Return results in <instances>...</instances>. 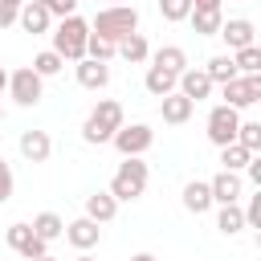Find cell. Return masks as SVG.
I'll use <instances>...</instances> for the list:
<instances>
[{"instance_id":"6da1fadb","label":"cell","mask_w":261,"mask_h":261,"mask_svg":"<svg viewBox=\"0 0 261 261\" xmlns=\"http://www.w3.org/2000/svg\"><path fill=\"white\" fill-rule=\"evenodd\" d=\"M90 33H94V37H102V41H110V45H118V41H122V37H130V33H139V12H135V4L102 8V12L90 20Z\"/></svg>"},{"instance_id":"7a4b0ae2","label":"cell","mask_w":261,"mask_h":261,"mask_svg":"<svg viewBox=\"0 0 261 261\" xmlns=\"http://www.w3.org/2000/svg\"><path fill=\"white\" fill-rule=\"evenodd\" d=\"M86 37H90V20H82L77 12L73 16H65L61 24H57V33H53V53L61 57V61H82L86 57Z\"/></svg>"},{"instance_id":"3957f363","label":"cell","mask_w":261,"mask_h":261,"mask_svg":"<svg viewBox=\"0 0 261 261\" xmlns=\"http://www.w3.org/2000/svg\"><path fill=\"white\" fill-rule=\"evenodd\" d=\"M147 179H151L147 163H143L139 155H130V159L118 163V171H114V179H110V196H114V200H139V196L147 192Z\"/></svg>"},{"instance_id":"277c9868","label":"cell","mask_w":261,"mask_h":261,"mask_svg":"<svg viewBox=\"0 0 261 261\" xmlns=\"http://www.w3.org/2000/svg\"><path fill=\"white\" fill-rule=\"evenodd\" d=\"M220 94H224V106H232V110H245V106H253V102H261V73H241V77H232V82H224L220 86Z\"/></svg>"},{"instance_id":"5b68a950","label":"cell","mask_w":261,"mask_h":261,"mask_svg":"<svg viewBox=\"0 0 261 261\" xmlns=\"http://www.w3.org/2000/svg\"><path fill=\"white\" fill-rule=\"evenodd\" d=\"M110 143L118 147V155H122V159H130V155H143V151L155 143V130H151L147 122H130V126L122 122V126L114 130V139H110Z\"/></svg>"},{"instance_id":"8992f818","label":"cell","mask_w":261,"mask_h":261,"mask_svg":"<svg viewBox=\"0 0 261 261\" xmlns=\"http://www.w3.org/2000/svg\"><path fill=\"white\" fill-rule=\"evenodd\" d=\"M237 126H241V110H232V106H212V114H208V139L216 143V147H228V143H237Z\"/></svg>"},{"instance_id":"52a82bcc","label":"cell","mask_w":261,"mask_h":261,"mask_svg":"<svg viewBox=\"0 0 261 261\" xmlns=\"http://www.w3.org/2000/svg\"><path fill=\"white\" fill-rule=\"evenodd\" d=\"M8 90H12L16 106H37L41 102V90H45V77H37L33 65H24V69L8 73Z\"/></svg>"},{"instance_id":"ba28073f","label":"cell","mask_w":261,"mask_h":261,"mask_svg":"<svg viewBox=\"0 0 261 261\" xmlns=\"http://www.w3.org/2000/svg\"><path fill=\"white\" fill-rule=\"evenodd\" d=\"M8 249H12V253H20L24 261H37V257H45V253H49V245H45L29 224H8Z\"/></svg>"},{"instance_id":"9c48e42d","label":"cell","mask_w":261,"mask_h":261,"mask_svg":"<svg viewBox=\"0 0 261 261\" xmlns=\"http://www.w3.org/2000/svg\"><path fill=\"white\" fill-rule=\"evenodd\" d=\"M216 37H224V45L237 53V49H245V45H257L253 37H257V24L253 20H245V16H232V20H224L220 24V33Z\"/></svg>"},{"instance_id":"30bf717a","label":"cell","mask_w":261,"mask_h":261,"mask_svg":"<svg viewBox=\"0 0 261 261\" xmlns=\"http://www.w3.org/2000/svg\"><path fill=\"white\" fill-rule=\"evenodd\" d=\"M98 237H102V228H98L90 216H77V220H69V224H65V241H69L73 249H82V253H86V249H94V245H98Z\"/></svg>"},{"instance_id":"8fae6325","label":"cell","mask_w":261,"mask_h":261,"mask_svg":"<svg viewBox=\"0 0 261 261\" xmlns=\"http://www.w3.org/2000/svg\"><path fill=\"white\" fill-rule=\"evenodd\" d=\"M86 122H94L98 130H106V135L114 139V130L122 126V106H118L114 98H102V102L90 110V118H86Z\"/></svg>"},{"instance_id":"7c38bea8","label":"cell","mask_w":261,"mask_h":261,"mask_svg":"<svg viewBox=\"0 0 261 261\" xmlns=\"http://www.w3.org/2000/svg\"><path fill=\"white\" fill-rule=\"evenodd\" d=\"M20 155H24L29 163H45V159L53 155L49 130H24V135H20Z\"/></svg>"},{"instance_id":"4fadbf2b","label":"cell","mask_w":261,"mask_h":261,"mask_svg":"<svg viewBox=\"0 0 261 261\" xmlns=\"http://www.w3.org/2000/svg\"><path fill=\"white\" fill-rule=\"evenodd\" d=\"M208 192H212V204H237L241 200V175L237 171H220L208 179Z\"/></svg>"},{"instance_id":"5bb4252c","label":"cell","mask_w":261,"mask_h":261,"mask_svg":"<svg viewBox=\"0 0 261 261\" xmlns=\"http://www.w3.org/2000/svg\"><path fill=\"white\" fill-rule=\"evenodd\" d=\"M175 86H179V94H184L188 102H204V98L212 94V82H208V73H204V69H184Z\"/></svg>"},{"instance_id":"9a60e30c","label":"cell","mask_w":261,"mask_h":261,"mask_svg":"<svg viewBox=\"0 0 261 261\" xmlns=\"http://www.w3.org/2000/svg\"><path fill=\"white\" fill-rule=\"evenodd\" d=\"M192 110H196V102H188L179 90H175V94H167V98H159V114H163V122H171V126L188 122V118H192Z\"/></svg>"},{"instance_id":"2e32d148","label":"cell","mask_w":261,"mask_h":261,"mask_svg":"<svg viewBox=\"0 0 261 261\" xmlns=\"http://www.w3.org/2000/svg\"><path fill=\"white\" fill-rule=\"evenodd\" d=\"M106 82H110L106 61H90V57H82V61H77V86H86V90H102Z\"/></svg>"},{"instance_id":"e0dca14e","label":"cell","mask_w":261,"mask_h":261,"mask_svg":"<svg viewBox=\"0 0 261 261\" xmlns=\"http://www.w3.org/2000/svg\"><path fill=\"white\" fill-rule=\"evenodd\" d=\"M114 212H118V200H114L110 192H94V196H86V216H90L94 224L114 220Z\"/></svg>"},{"instance_id":"ac0fdd59","label":"cell","mask_w":261,"mask_h":261,"mask_svg":"<svg viewBox=\"0 0 261 261\" xmlns=\"http://www.w3.org/2000/svg\"><path fill=\"white\" fill-rule=\"evenodd\" d=\"M188 20H192V33H200V37H216V33H220V24H224L220 8H192V12H188Z\"/></svg>"},{"instance_id":"d6986e66","label":"cell","mask_w":261,"mask_h":261,"mask_svg":"<svg viewBox=\"0 0 261 261\" xmlns=\"http://www.w3.org/2000/svg\"><path fill=\"white\" fill-rule=\"evenodd\" d=\"M16 20H20V29H24V33H33V37H37V33H45V29H49V20H53V16H49L41 4H29V0H24V4H20V12H16Z\"/></svg>"},{"instance_id":"ffe728a7","label":"cell","mask_w":261,"mask_h":261,"mask_svg":"<svg viewBox=\"0 0 261 261\" xmlns=\"http://www.w3.org/2000/svg\"><path fill=\"white\" fill-rule=\"evenodd\" d=\"M151 65H159V69H167V73H184L188 69V53L179 49V45H163V49H155V57H151Z\"/></svg>"},{"instance_id":"44dd1931","label":"cell","mask_w":261,"mask_h":261,"mask_svg":"<svg viewBox=\"0 0 261 261\" xmlns=\"http://www.w3.org/2000/svg\"><path fill=\"white\" fill-rule=\"evenodd\" d=\"M184 208H188V212H196V216L212 208V192H208V184H204V179L184 184Z\"/></svg>"},{"instance_id":"7402d4cb","label":"cell","mask_w":261,"mask_h":261,"mask_svg":"<svg viewBox=\"0 0 261 261\" xmlns=\"http://www.w3.org/2000/svg\"><path fill=\"white\" fill-rule=\"evenodd\" d=\"M114 53H122L130 65H139V61H147V57H151V45H147V37H143V33H130V37H122V41L114 45Z\"/></svg>"},{"instance_id":"603a6c76","label":"cell","mask_w":261,"mask_h":261,"mask_svg":"<svg viewBox=\"0 0 261 261\" xmlns=\"http://www.w3.org/2000/svg\"><path fill=\"white\" fill-rule=\"evenodd\" d=\"M204 73H208V82H212V86H224V82H232V77H241L228 53H216V57H208V65H204Z\"/></svg>"},{"instance_id":"cb8c5ba5","label":"cell","mask_w":261,"mask_h":261,"mask_svg":"<svg viewBox=\"0 0 261 261\" xmlns=\"http://www.w3.org/2000/svg\"><path fill=\"white\" fill-rule=\"evenodd\" d=\"M175 73H167V69H159V65H151L147 69V77H143V86H147V94H155V98H167V94H175Z\"/></svg>"},{"instance_id":"d4e9b609","label":"cell","mask_w":261,"mask_h":261,"mask_svg":"<svg viewBox=\"0 0 261 261\" xmlns=\"http://www.w3.org/2000/svg\"><path fill=\"white\" fill-rule=\"evenodd\" d=\"M29 228H33V232H37V237H41V241H45V245H49V241H57V237H61V232H65V220H61V216H57V212H37V216H33V224H29Z\"/></svg>"},{"instance_id":"484cf974","label":"cell","mask_w":261,"mask_h":261,"mask_svg":"<svg viewBox=\"0 0 261 261\" xmlns=\"http://www.w3.org/2000/svg\"><path fill=\"white\" fill-rule=\"evenodd\" d=\"M216 228H220L224 237H237V232L245 228V212H241L237 204H220V212H216Z\"/></svg>"},{"instance_id":"4316f807","label":"cell","mask_w":261,"mask_h":261,"mask_svg":"<svg viewBox=\"0 0 261 261\" xmlns=\"http://www.w3.org/2000/svg\"><path fill=\"white\" fill-rule=\"evenodd\" d=\"M232 65H237V73H261V49L257 45H245V49H237L232 53Z\"/></svg>"},{"instance_id":"83f0119b","label":"cell","mask_w":261,"mask_h":261,"mask_svg":"<svg viewBox=\"0 0 261 261\" xmlns=\"http://www.w3.org/2000/svg\"><path fill=\"white\" fill-rule=\"evenodd\" d=\"M237 147H245L249 155L261 151V122H241L237 126Z\"/></svg>"},{"instance_id":"f1b7e54d","label":"cell","mask_w":261,"mask_h":261,"mask_svg":"<svg viewBox=\"0 0 261 261\" xmlns=\"http://www.w3.org/2000/svg\"><path fill=\"white\" fill-rule=\"evenodd\" d=\"M253 155L245 151V147H237V143H228V147H220V167L224 171H245V163H249Z\"/></svg>"},{"instance_id":"f546056e","label":"cell","mask_w":261,"mask_h":261,"mask_svg":"<svg viewBox=\"0 0 261 261\" xmlns=\"http://www.w3.org/2000/svg\"><path fill=\"white\" fill-rule=\"evenodd\" d=\"M61 65H65V61H61L53 49H45V53L33 57V73H37V77H53V73H61Z\"/></svg>"},{"instance_id":"4dcf8cb0","label":"cell","mask_w":261,"mask_h":261,"mask_svg":"<svg viewBox=\"0 0 261 261\" xmlns=\"http://www.w3.org/2000/svg\"><path fill=\"white\" fill-rule=\"evenodd\" d=\"M188 12H192V0H159V16L171 20V24L188 20Z\"/></svg>"},{"instance_id":"1f68e13d","label":"cell","mask_w":261,"mask_h":261,"mask_svg":"<svg viewBox=\"0 0 261 261\" xmlns=\"http://www.w3.org/2000/svg\"><path fill=\"white\" fill-rule=\"evenodd\" d=\"M86 57H90V61H110V57H114V45L90 33V37H86Z\"/></svg>"},{"instance_id":"d6a6232c","label":"cell","mask_w":261,"mask_h":261,"mask_svg":"<svg viewBox=\"0 0 261 261\" xmlns=\"http://www.w3.org/2000/svg\"><path fill=\"white\" fill-rule=\"evenodd\" d=\"M245 228H261V188H257V196H249V208H245Z\"/></svg>"},{"instance_id":"836d02e7","label":"cell","mask_w":261,"mask_h":261,"mask_svg":"<svg viewBox=\"0 0 261 261\" xmlns=\"http://www.w3.org/2000/svg\"><path fill=\"white\" fill-rule=\"evenodd\" d=\"M45 12L65 20V16H73V12H77V0H49V4H45Z\"/></svg>"},{"instance_id":"e575fe53","label":"cell","mask_w":261,"mask_h":261,"mask_svg":"<svg viewBox=\"0 0 261 261\" xmlns=\"http://www.w3.org/2000/svg\"><path fill=\"white\" fill-rule=\"evenodd\" d=\"M20 4H24V0H0V29L16 24V12H20Z\"/></svg>"},{"instance_id":"d590c367","label":"cell","mask_w":261,"mask_h":261,"mask_svg":"<svg viewBox=\"0 0 261 261\" xmlns=\"http://www.w3.org/2000/svg\"><path fill=\"white\" fill-rule=\"evenodd\" d=\"M82 139H86V143H110V135H106V130H98L94 122H82Z\"/></svg>"},{"instance_id":"8d00e7d4","label":"cell","mask_w":261,"mask_h":261,"mask_svg":"<svg viewBox=\"0 0 261 261\" xmlns=\"http://www.w3.org/2000/svg\"><path fill=\"white\" fill-rule=\"evenodd\" d=\"M8 196H12V167H4V171H0V204H4Z\"/></svg>"},{"instance_id":"74e56055","label":"cell","mask_w":261,"mask_h":261,"mask_svg":"<svg viewBox=\"0 0 261 261\" xmlns=\"http://www.w3.org/2000/svg\"><path fill=\"white\" fill-rule=\"evenodd\" d=\"M192 8H220V0H192Z\"/></svg>"},{"instance_id":"f35d334b","label":"cell","mask_w":261,"mask_h":261,"mask_svg":"<svg viewBox=\"0 0 261 261\" xmlns=\"http://www.w3.org/2000/svg\"><path fill=\"white\" fill-rule=\"evenodd\" d=\"M130 261H159V257H155V253H135Z\"/></svg>"},{"instance_id":"ab89813d","label":"cell","mask_w":261,"mask_h":261,"mask_svg":"<svg viewBox=\"0 0 261 261\" xmlns=\"http://www.w3.org/2000/svg\"><path fill=\"white\" fill-rule=\"evenodd\" d=\"M4 86H8V73H4V65H0V90H4Z\"/></svg>"},{"instance_id":"60d3db41","label":"cell","mask_w":261,"mask_h":261,"mask_svg":"<svg viewBox=\"0 0 261 261\" xmlns=\"http://www.w3.org/2000/svg\"><path fill=\"white\" fill-rule=\"evenodd\" d=\"M114 4H126V0H106V8H114Z\"/></svg>"},{"instance_id":"b9f144b4","label":"cell","mask_w":261,"mask_h":261,"mask_svg":"<svg viewBox=\"0 0 261 261\" xmlns=\"http://www.w3.org/2000/svg\"><path fill=\"white\" fill-rule=\"evenodd\" d=\"M29 4H41V8H45V4H49V0H29Z\"/></svg>"},{"instance_id":"7bdbcfd3","label":"cell","mask_w":261,"mask_h":261,"mask_svg":"<svg viewBox=\"0 0 261 261\" xmlns=\"http://www.w3.org/2000/svg\"><path fill=\"white\" fill-rule=\"evenodd\" d=\"M73 261H94V257H86V253H82V257H73Z\"/></svg>"},{"instance_id":"ee69618b","label":"cell","mask_w":261,"mask_h":261,"mask_svg":"<svg viewBox=\"0 0 261 261\" xmlns=\"http://www.w3.org/2000/svg\"><path fill=\"white\" fill-rule=\"evenodd\" d=\"M37 261H53V257H49V253H45V257H37Z\"/></svg>"},{"instance_id":"f6af8a7d","label":"cell","mask_w":261,"mask_h":261,"mask_svg":"<svg viewBox=\"0 0 261 261\" xmlns=\"http://www.w3.org/2000/svg\"><path fill=\"white\" fill-rule=\"evenodd\" d=\"M0 122H4V110H0Z\"/></svg>"}]
</instances>
